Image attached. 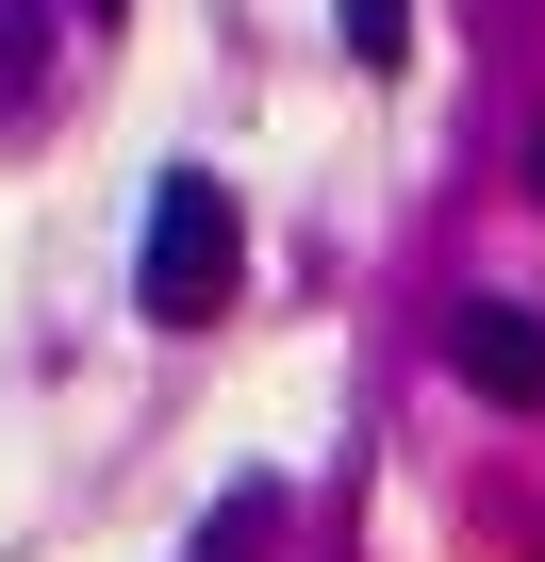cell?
<instances>
[{"label":"cell","instance_id":"6da1fadb","mask_svg":"<svg viewBox=\"0 0 545 562\" xmlns=\"http://www.w3.org/2000/svg\"><path fill=\"white\" fill-rule=\"evenodd\" d=\"M231 281H248L231 182H215V166H166V182H149V232H133V299H149L166 331H215V315H231Z\"/></svg>","mask_w":545,"mask_h":562},{"label":"cell","instance_id":"7a4b0ae2","mask_svg":"<svg viewBox=\"0 0 545 562\" xmlns=\"http://www.w3.org/2000/svg\"><path fill=\"white\" fill-rule=\"evenodd\" d=\"M446 364H463V381H479L496 414H529V397H545V315H529V299H463Z\"/></svg>","mask_w":545,"mask_h":562},{"label":"cell","instance_id":"3957f363","mask_svg":"<svg viewBox=\"0 0 545 562\" xmlns=\"http://www.w3.org/2000/svg\"><path fill=\"white\" fill-rule=\"evenodd\" d=\"M264 546H282V480H231V496L198 513V546H182V562H264Z\"/></svg>","mask_w":545,"mask_h":562},{"label":"cell","instance_id":"277c9868","mask_svg":"<svg viewBox=\"0 0 545 562\" xmlns=\"http://www.w3.org/2000/svg\"><path fill=\"white\" fill-rule=\"evenodd\" d=\"M331 34H348L364 67H413V0H331Z\"/></svg>","mask_w":545,"mask_h":562},{"label":"cell","instance_id":"5b68a950","mask_svg":"<svg viewBox=\"0 0 545 562\" xmlns=\"http://www.w3.org/2000/svg\"><path fill=\"white\" fill-rule=\"evenodd\" d=\"M529 199H545V116H529Z\"/></svg>","mask_w":545,"mask_h":562}]
</instances>
